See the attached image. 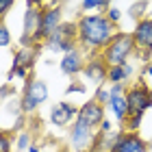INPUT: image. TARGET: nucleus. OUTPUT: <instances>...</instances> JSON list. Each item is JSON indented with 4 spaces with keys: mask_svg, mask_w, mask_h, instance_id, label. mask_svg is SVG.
Returning <instances> with one entry per match:
<instances>
[{
    "mask_svg": "<svg viewBox=\"0 0 152 152\" xmlns=\"http://www.w3.org/2000/svg\"><path fill=\"white\" fill-rule=\"evenodd\" d=\"M76 28H78L76 39L83 52H102L117 33V26L104 13H83L76 20Z\"/></svg>",
    "mask_w": 152,
    "mask_h": 152,
    "instance_id": "nucleus-1",
    "label": "nucleus"
},
{
    "mask_svg": "<svg viewBox=\"0 0 152 152\" xmlns=\"http://www.w3.org/2000/svg\"><path fill=\"white\" fill-rule=\"evenodd\" d=\"M137 50V46H135V39L130 33H122V31H117L113 39H111V44H109L104 50L100 52V57L104 59V63L109 67H113V65H124V63H128L130 57L135 54Z\"/></svg>",
    "mask_w": 152,
    "mask_h": 152,
    "instance_id": "nucleus-2",
    "label": "nucleus"
},
{
    "mask_svg": "<svg viewBox=\"0 0 152 152\" xmlns=\"http://www.w3.org/2000/svg\"><path fill=\"white\" fill-rule=\"evenodd\" d=\"M76 37H78L76 22H67V20H63V22L57 26V31L41 44V48H46V50H50V52L65 54V52H72L74 48H78V39H76Z\"/></svg>",
    "mask_w": 152,
    "mask_h": 152,
    "instance_id": "nucleus-3",
    "label": "nucleus"
},
{
    "mask_svg": "<svg viewBox=\"0 0 152 152\" xmlns=\"http://www.w3.org/2000/svg\"><path fill=\"white\" fill-rule=\"evenodd\" d=\"M48 96H50V91H48L46 80L33 78V76H31V78L24 83L22 96H20V109H22V113L24 115L37 113V109L48 102Z\"/></svg>",
    "mask_w": 152,
    "mask_h": 152,
    "instance_id": "nucleus-4",
    "label": "nucleus"
},
{
    "mask_svg": "<svg viewBox=\"0 0 152 152\" xmlns=\"http://www.w3.org/2000/svg\"><path fill=\"white\" fill-rule=\"evenodd\" d=\"M96 137H98V130L91 128L89 124H85L83 120H78V117L70 126V143L76 152H91Z\"/></svg>",
    "mask_w": 152,
    "mask_h": 152,
    "instance_id": "nucleus-5",
    "label": "nucleus"
},
{
    "mask_svg": "<svg viewBox=\"0 0 152 152\" xmlns=\"http://www.w3.org/2000/svg\"><path fill=\"white\" fill-rule=\"evenodd\" d=\"M76 117H78V107L70 100L54 102L50 107V111H48V120H50L54 128H70L76 122Z\"/></svg>",
    "mask_w": 152,
    "mask_h": 152,
    "instance_id": "nucleus-6",
    "label": "nucleus"
},
{
    "mask_svg": "<svg viewBox=\"0 0 152 152\" xmlns=\"http://www.w3.org/2000/svg\"><path fill=\"white\" fill-rule=\"evenodd\" d=\"M63 22V11L61 7H50L46 4L44 11H41V26H39V33L35 35V46L41 48V44L57 31V26Z\"/></svg>",
    "mask_w": 152,
    "mask_h": 152,
    "instance_id": "nucleus-7",
    "label": "nucleus"
},
{
    "mask_svg": "<svg viewBox=\"0 0 152 152\" xmlns=\"http://www.w3.org/2000/svg\"><path fill=\"white\" fill-rule=\"evenodd\" d=\"M107 74H109V65L104 63V59L100 54H89L87 63L83 67V78L100 87L107 83Z\"/></svg>",
    "mask_w": 152,
    "mask_h": 152,
    "instance_id": "nucleus-8",
    "label": "nucleus"
},
{
    "mask_svg": "<svg viewBox=\"0 0 152 152\" xmlns=\"http://www.w3.org/2000/svg\"><path fill=\"white\" fill-rule=\"evenodd\" d=\"M104 117H107V107L100 104L96 98L87 100L85 104L78 107V120H83L85 124H89V126L96 128V130H98V126L102 124V120H104Z\"/></svg>",
    "mask_w": 152,
    "mask_h": 152,
    "instance_id": "nucleus-9",
    "label": "nucleus"
},
{
    "mask_svg": "<svg viewBox=\"0 0 152 152\" xmlns=\"http://www.w3.org/2000/svg\"><path fill=\"white\" fill-rule=\"evenodd\" d=\"M148 85L143 80H139L137 85L128 87L126 89V102H128V111L130 113H137V111H143L146 113L150 109V102H148Z\"/></svg>",
    "mask_w": 152,
    "mask_h": 152,
    "instance_id": "nucleus-10",
    "label": "nucleus"
},
{
    "mask_svg": "<svg viewBox=\"0 0 152 152\" xmlns=\"http://www.w3.org/2000/svg\"><path fill=\"white\" fill-rule=\"evenodd\" d=\"M85 52L80 48H74L72 52H65L59 61V70L61 74L70 76V78H76L78 74H83V67H85Z\"/></svg>",
    "mask_w": 152,
    "mask_h": 152,
    "instance_id": "nucleus-11",
    "label": "nucleus"
},
{
    "mask_svg": "<svg viewBox=\"0 0 152 152\" xmlns=\"http://www.w3.org/2000/svg\"><path fill=\"white\" fill-rule=\"evenodd\" d=\"M133 39H135V46L139 48V50H143L146 54L152 52V18H143L139 20V22L135 24L133 28Z\"/></svg>",
    "mask_w": 152,
    "mask_h": 152,
    "instance_id": "nucleus-12",
    "label": "nucleus"
},
{
    "mask_svg": "<svg viewBox=\"0 0 152 152\" xmlns=\"http://www.w3.org/2000/svg\"><path fill=\"white\" fill-rule=\"evenodd\" d=\"M115 152H150V141H146L137 133H126L124 130L120 141H117Z\"/></svg>",
    "mask_w": 152,
    "mask_h": 152,
    "instance_id": "nucleus-13",
    "label": "nucleus"
},
{
    "mask_svg": "<svg viewBox=\"0 0 152 152\" xmlns=\"http://www.w3.org/2000/svg\"><path fill=\"white\" fill-rule=\"evenodd\" d=\"M107 111L111 113L113 117V122L117 124V126H124V122H126V117H128V102H126V94H117V96H111V100H109V104H107Z\"/></svg>",
    "mask_w": 152,
    "mask_h": 152,
    "instance_id": "nucleus-14",
    "label": "nucleus"
},
{
    "mask_svg": "<svg viewBox=\"0 0 152 152\" xmlns=\"http://www.w3.org/2000/svg\"><path fill=\"white\" fill-rule=\"evenodd\" d=\"M133 76H135V65L128 61V63H124V65H113V67H109L107 83H109V85H126Z\"/></svg>",
    "mask_w": 152,
    "mask_h": 152,
    "instance_id": "nucleus-15",
    "label": "nucleus"
},
{
    "mask_svg": "<svg viewBox=\"0 0 152 152\" xmlns=\"http://www.w3.org/2000/svg\"><path fill=\"white\" fill-rule=\"evenodd\" d=\"M37 57H39V48H20L13 54L11 67H26L28 72H33L35 70V63H37Z\"/></svg>",
    "mask_w": 152,
    "mask_h": 152,
    "instance_id": "nucleus-16",
    "label": "nucleus"
},
{
    "mask_svg": "<svg viewBox=\"0 0 152 152\" xmlns=\"http://www.w3.org/2000/svg\"><path fill=\"white\" fill-rule=\"evenodd\" d=\"M141 122H143V111L128 113V117H126V122H124L122 130H126V133H137L139 126H141Z\"/></svg>",
    "mask_w": 152,
    "mask_h": 152,
    "instance_id": "nucleus-17",
    "label": "nucleus"
},
{
    "mask_svg": "<svg viewBox=\"0 0 152 152\" xmlns=\"http://www.w3.org/2000/svg\"><path fill=\"white\" fill-rule=\"evenodd\" d=\"M148 2H150V0H137V2H133V4H130V9H128V15L133 20H137V22L143 20V18H146L148 7H150Z\"/></svg>",
    "mask_w": 152,
    "mask_h": 152,
    "instance_id": "nucleus-18",
    "label": "nucleus"
},
{
    "mask_svg": "<svg viewBox=\"0 0 152 152\" xmlns=\"http://www.w3.org/2000/svg\"><path fill=\"white\" fill-rule=\"evenodd\" d=\"M33 143V135L28 130H18L15 133V150L18 152H28V146Z\"/></svg>",
    "mask_w": 152,
    "mask_h": 152,
    "instance_id": "nucleus-19",
    "label": "nucleus"
},
{
    "mask_svg": "<svg viewBox=\"0 0 152 152\" xmlns=\"http://www.w3.org/2000/svg\"><path fill=\"white\" fill-rule=\"evenodd\" d=\"M15 150V135L0 130V152H13Z\"/></svg>",
    "mask_w": 152,
    "mask_h": 152,
    "instance_id": "nucleus-20",
    "label": "nucleus"
},
{
    "mask_svg": "<svg viewBox=\"0 0 152 152\" xmlns=\"http://www.w3.org/2000/svg\"><path fill=\"white\" fill-rule=\"evenodd\" d=\"M96 100L100 102V104H109V100H111V85H100L98 89H96V96H94Z\"/></svg>",
    "mask_w": 152,
    "mask_h": 152,
    "instance_id": "nucleus-21",
    "label": "nucleus"
},
{
    "mask_svg": "<svg viewBox=\"0 0 152 152\" xmlns=\"http://www.w3.org/2000/svg\"><path fill=\"white\" fill-rule=\"evenodd\" d=\"M11 31H9V26H7L4 22H0V48H9L11 46Z\"/></svg>",
    "mask_w": 152,
    "mask_h": 152,
    "instance_id": "nucleus-22",
    "label": "nucleus"
},
{
    "mask_svg": "<svg viewBox=\"0 0 152 152\" xmlns=\"http://www.w3.org/2000/svg\"><path fill=\"white\" fill-rule=\"evenodd\" d=\"M100 4H102V0H83L80 9H83V13H100Z\"/></svg>",
    "mask_w": 152,
    "mask_h": 152,
    "instance_id": "nucleus-23",
    "label": "nucleus"
},
{
    "mask_svg": "<svg viewBox=\"0 0 152 152\" xmlns=\"http://www.w3.org/2000/svg\"><path fill=\"white\" fill-rule=\"evenodd\" d=\"M74 94H85V85H83L80 80H76V78H72V83L65 89V96H74Z\"/></svg>",
    "mask_w": 152,
    "mask_h": 152,
    "instance_id": "nucleus-24",
    "label": "nucleus"
},
{
    "mask_svg": "<svg viewBox=\"0 0 152 152\" xmlns=\"http://www.w3.org/2000/svg\"><path fill=\"white\" fill-rule=\"evenodd\" d=\"M104 15H107V18H109V20H111V22L117 26V24H120V20H122V9H117V7H111V9H109Z\"/></svg>",
    "mask_w": 152,
    "mask_h": 152,
    "instance_id": "nucleus-25",
    "label": "nucleus"
},
{
    "mask_svg": "<svg viewBox=\"0 0 152 152\" xmlns=\"http://www.w3.org/2000/svg\"><path fill=\"white\" fill-rule=\"evenodd\" d=\"M111 130H115V122L113 120H109V117H104V120H102V124L98 126V133H111Z\"/></svg>",
    "mask_w": 152,
    "mask_h": 152,
    "instance_id": "nucleus-26",
    "label": "nucleus"
},
{
    "mask_svg": "<svg viewBox=\"0 0 152 152\" xmlns=\"http://www.w3.org/2000/svg\"><path fill=\"white\" fill-rule=\"evenodd\" d=\"M13 4H15V0H0V20L13 9Z\"/></svg>",
    "mask_w": 152,
    "mask_h": 152,
    "instance_id": "nucleus-27",
    "label": "nucleus"
},
{
    "mask_svg": "<svg viewBox=\"0 0 152 152\" xmlns=\"http://www.w3.org/2000/svg\"><path fill=\"white\" fill-rule=\"evenodd\" d=\"M9 96H15V89L11 87V83H7L4 87H0V100H7Z\"/></svg>",
    "mask_w": 152,
    "mask_h": 152,
    "instance_id": "nucleus-28",
    "label": "nucleus"
},
{
    "mask_svg": "<svg viewBox=\"0 0 152 152\" xmlns=\"http://www.w3.org/2000/svg\"><path fill=\"white\" fill-rule=\"evenodd\" d=\"M26 7H46V0H26Z\"/></svg>",
    "mask_w": 152,
    "mask_h": 152,
    "instance_id": "nucleus-29",
    "label": "nucleus"
},
{
    "mask_svg": "<svg viewBox=\"0 0 152 152\" xmlns=\"http://www.w3.org/2000/svg\"><path fill=\"white\" fill-rule=\"evenodd\" d=\"M28 152H41V146H39L37 141H33L31 146H28Z\"/></svg>",
    "mask_w": 152,
    "mask_h": 152,
    "instance_id": "nucleus-30",
    "label": "nucleus"
},
{
    "mask_svg": "<svg viewBox=\"0 0 152 152\" xmlns=\"http://www.w3.org/2000/svg\"><path fill=\"white\" fill-rule=\"evenodd\" d=\"M143 72H146V74H148V76H152V65H150V63H148V65H146V67H143ZM143 72H141V74H143Z\"/></svg>",
    "mask_w": 152,
    "mask_h": 152,
    "instance_id": "nucleus-31",
    "label": "nucleus"
},
{
    "mask_svg": "<svg viewBox=\"0 0 152 152\" xmlns=\"http://www.w3.org/2000/svg\"><path fill=\"white\" fill-rule=\"evenodd\" d=\"M148 102H150V109H152V87L148 89Z\"/></svg>",
    "mask_w": 152,
    "mask_h": 152,
    "instance_id": "nucleus-32",
    "label": "nucleus"
},
{
    "mask_svg": "<svg viewBox=\"0 0 152 152\" xmlns=\"http://www.w3.org/2000/svg\"><path fill=\"white\" fill-rule=\"evenodd\" d=\"M41 152H54L52 148H41Z\"/></svg>",
    "mask_w": 152,
    "mask_h": 152,
    "instance_id": "nucleus-33",
    "label": "nucleus"
},
{
    "mask_svg": "<svg viewBox=\"0 0 152 152\" xmlns=\"http://www.w3.org/2000/svg\"><path fill=\"white\" fill-rule=\"evenodd\" d=\"M57 152H70V150H67V148H61V150H57Z\"/></svg>",
    "mask_w": 152,
    "mask_h": 152,
    "instance_id": "nucleus-34",
    "label": "nucleus"
},
{
    "mask_svg": "<svg viewBox=\"0 0 152 152\" xmlns=\"http://www.w3.org/2000/svg\"><path fill=\"white\" fill-rule=\"evenodd\" d=\"M0 22H2V20H0Z\"/></svg>",
    "mask_w": 152,
    "mask_h": 152,
    "instance_id": "nucleus-35",
    "label": "nucleus"
}]
</instances>
